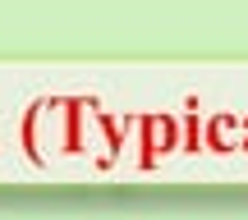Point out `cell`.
Segmentation results:
<instances>
[{"mask_svg":"<svg viewBox=\"0 0 248 220\" xmlns=\"http://www.w3.org/2000/svg\"><path fill=\"white\" fill-rule=\"evenodd\" d=\"M142 147H147V156L152 151H170L175 147V119H166V115H161V119H147V142H142Z\"/></svg>","mask_w":248,"mask_h":220,"instance_id":"cell-1","label":"cell"},{"mask_svg":"<svg viewBox=\"0 0 248 220\" xmlns=\"http://www.w3.org/2000/svg\"><path fill=\"white\" fill-rule=\"evenodd\" d=\"M212 147H234V119H230V115H216V119H212Z\"/></svg>","mask_w":248,"mask_h":220,"instance_id":"cell-2","label":"cell"}]
</instances>
